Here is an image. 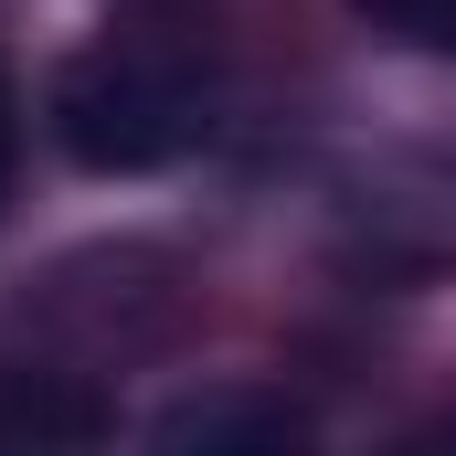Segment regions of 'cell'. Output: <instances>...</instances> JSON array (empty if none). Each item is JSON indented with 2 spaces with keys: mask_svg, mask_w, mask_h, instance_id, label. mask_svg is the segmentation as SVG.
<instances>
[{
  "mask_svg": "<svg viewBox=\"0 0 456 456\" xmlns=\"http://www.w3.org/2000/svg\"><path fill=\"white\" fill-rule=\"evenodd\" d=\"M11 159H21V96H11V75H0V191H11Z\"/></svg>",
  "mask_w": 456,
  "mask_h": 456,
  "instance_id": "cell-6",
  "label": "cell"
},
{
  "mask_svg": "<svg viewBox=\"0 0 456 456\" xmlns=\"http://www.w3.org/2000/svg\"><path fill=\"white\" fill-rule=\"evenodd\" d=\"M117 414L75 371H0V456H107Z\"/></svg>",
  "mask_w": 456,
  "mask_h": 456,
  "instance_id": "cell-3",
  "label": "cell"
},
{
  "mask_svg": "<svg viewBox=\"0 0 456 456\" xmlns=\"http://www.w3.org/2000/svg\"><path fill=\"white\" fill-rule=\"evenodd\" d=\"M149 456H308V414H297L287 393L213 382V393H181V403L149 425Z\"/></svg>",
  "mask_w": 456,
  "mask_h": 456,
  "instance_id": "cell-2",
  "label": "cell"
},
{
  "mask_svg": "<svg viewBox=\"0 0 456 456\" xmlns=\"http://www.w3.org/2000/svg\"><path fill=\"white\" fill-rule=\"evenodd\" d=\"M350 11L403 53H456V0H350Z\"/></svg>",
  "mask_w": 456,
  "mask_h": 456,
  "instance_id": "cell-4",
  "label": "cell"
},
{
  "mask_svg": "<svg viewBox=\"0 0 456 456\" xmlns=\"http://www.w3.org/2000/svg\"><path fill=\"white\" fill-rule=\"evenodd\" d=\"M224 107V43L181 11V0H138L96 21L64 75H53V138L75 170H170L181 149L213 138Z\"/></svg>",
  "mask_w": 456,
  "mask_h": 456,
  "instance_id": "cell-1",
  "label": "cell"
},
{
  "mask_svg": "<svg viewBox=\"0 0 456 456\" xmlns=\"http://www.w3.org/2000/svg\"><path fill=\"white\" fill-rule=\"evenodd\" d=\"M393 456H456V403H446V414H425V425H414Z\"/></svg>",
  "mask_w": 456,
  "mask_h": 456,
  "instance_id": "cell-5",
  "label": "cell"
}]
</instances>
